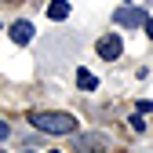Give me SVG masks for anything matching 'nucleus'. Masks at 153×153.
Returning a JSON list of instances; mask_svg holds the SVG:
<instances>
[{
    "mask_svg": "<svg viewBox=\"0 0 153 153\" xmlns=\"http://www.w3.org/2000/svg\"><path fill=\"white\" fill-rule=\"evenodd\" d=\"M29 124L44 135H73L76 131V117L69 113H44V109H33L29 113Z\"/></svg>",
    "mask_w": 153,
    "mask_h": 153,
    "instance_id": "f257e3e1",
    "label": "nucleus"
},
{
    "mask_svg": "<svg viewBox=\"0 0 153 153\" xmlns=\"http://www.w3.org/2000/svg\"><path fill=\"white\" fill-rule=\"evenodd\" d=\"M113 22H117V26H124V29L146 26V11H139V7H120L117 15H113Z\"/></svg>",
    "mask_w": 153,
    "mask_h": 153,
    "instance_id": "f03ea898",
    "label": "nucleus"
},
{
    "mask_svg": "<svg viewBox=\"0 0 153 153\" xmlns=\"http://www.w3.org/2000/svg\"><path fill=\"white\" fill-rule=\"evenodd\" d=\"M76 142V153H99L106 149V135H99V131H91V135H73Z\"/></svg>",
    "mask_w": 153,
    "mask_h": 153,
    "instance_id": "7ed1b4c3",
    "label": "nucleus"
},
{
    "mask_svg": "<svg viewBox=\"0 0 153 153\" xmlns=\"http://www.w3.org/2000/svg\"><path fill=\"white\" fill-rule=\"evenodd\" d=\"M120 36L117 33H109V36H102L99 40V59H106V62H113V59H120Z\"/></svg>",
    "mask_w": 153,
    "mask_h": 153,
    "instance_id": "20e7f679",
    "label": "nucleus"
},
{
    "mask_svg": "<svg viewBox=\"0 0 153 153\" xmlns=\"http://www.w3.org/2000/svg\"><path fill=\"white\" fill-rule=\"evenodd\" d=\"M11 40H15V44H29V40H33V26H29V22H15V26H11Z\"/></svg>",
    "mask_w": 153,
    "mask_h": 153,
    "instance_id": "39448f33",
    "label": "nucleus"
},
{
    "mask_svg": "<svg viewBox=\"0 0 153 153\" xmlns=\"http://www.w3.org/2000/svg\"><path fill=\"white\" fill-rule=\"evenodd\" d=\"M76 88H84V91H95V88H99V76H95L91 69H76Z\"/></svg>",
    "mask_w": 153,
    "mask_h": 153,
    "instance_id": "423d86ee",
    "label": "nucleus"
},
{
    "mask_svg": "<svg viewBox=\"0 0 153 153\" xmlns=\"http://www.w3.org/2000/svg\"><path fill=\"white\" fill-rule=\"evenodd\" d=\"M66 15H69V4H66V0H51V4H48V18H51V22H62Z\"/></svg>",
    "mask_w": 153,
    "mask_h": 153,
    "instance_id": "0eeeda50",
    "label": "nucleus"
},
{
    "mask_svg": "<svg viewBox=\"0 0 153 153\" xmlns=\"http://www.w3.org/2000/svg\"><path fill=\"white\" fill-rule=\"evenodd\" d=\"M131 128H135V131H146V120H142V113H131Z\"/></svg>",
    "mask_w": 153,
    "mask_h": 153,
    "instance_id": "6e6552de",
    "label": "nucleus"
},
{
    "mask_svg": "<svg viewBox=\"0 0 153 153\" xmlns=\"http://www.w3.org/2000/svg\"><path fill=\"white\" fill-rule=\"evenodd\" d=\"M135 109H139V113H153V102H149V99H142V102H135Z\"/></svg>",
    "mask_w": 153,
    "mask_h": 153,
    "instance_id": "1a4fd4ad",
    "label": "nucleus"
},
{
    "mask_svg": "<svg viewBox=\"0 0 153 153\" xmlns=\"http://www.w3.org/2000/svg\"><path fill=\"white\" fill-rule=\"evenodd\" d=\"M7 135H11V128H7V124H4V120H0V142H4V139H7Z\"/></svg>",
    "mask_w": 153,
    "mask_h": 153,
    "instance_id": "9d476101",
    "label": "nucleus"
},
{
    "mask_svg": "<svg viewBox=\"0 0 153 153\" xmlns=\"http://www.w3.org/2000/svg\"><path fill=\"white\" fill-rule=\"evenodd\" d=\"M146 33H149V40H153V22H146Z\"/></svg>",
    "mask_w": 153,
    "mask_h": 153,
    "instance_id": "9b49d317",
    "label": "nucleus"
},
{
    "mask_svg": "<svg viewBox=\"0 0 153 153\" xmlns=\"http://www.w3.org/2000/svg\"><path fill=\"white\" fill-rule=\"evenodd\" d=\"M0 4H11V0H0Z\"/></svg>",
    "mask_w": 153,
    "mask_h": 153,
    "instance_id": "f8f14e48",
    "label": "nucleus"
},
{
    "mask_svg": "<svg viewBox=\"0 0 153 153\" xmlns=\"http://www.w3.org/2000/svg\"><path fill=\"white\" fill-rule=\"evenodd\" d=\"M128 4H131V0H128Z\"/></svg>",
    "mask_w": 153,
    "mask_h": 153,
    "instance_id": "ddd939ff",
    "label": "nucleus"
},
{
    "mask_svg": "<svg viewBox=\"0 0 153 153\" xmlns=\"http://www.w3.org/2000/svg\"><path fill=\"white\" fill-rule=\"evenodd\" d=\"M26 153H29V149H26Z\"/></svg>",
    "mask_w": 153,
    "mask_h": 153,
    "instance_id": "4468645a",
    "label": "nucleus"
},
{
    "mask_svg": "<svg viewBox=\"0 0 153 153\" xmlns=\"http://www.w3.org/2000/svg\"><path fill=\"white\" fill-rule=\"evenodd\" d=\"M51 153H55V149H51Z\"/></svg>",
    "mask_w": 153,
    "mask_h": 153,
    "instance_id": "2eb2a0df",
    "label": "nucleus"
}]
</instances>
